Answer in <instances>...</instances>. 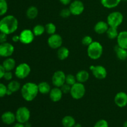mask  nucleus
Listing matches in <instances>:
<instances>
[{
  "label": "nucleus",
  "mask_w": 127,
  "mask_h": 127,
  "mask_svg": "<svg viewBox=\"0 0 127 127\" xmlns=\"http://www.w3.org/2000/svg\"><path fill=\"white\" fill-rule=\"evenodd\" d=\"M124 15L119 11H113L108 15L107 22L109 27L118 28L124 22Z\"/></svg>",
  "instance_id": "20e7f679"
},
{
  "label": "nucleus",
  "mask_w": 127,
  "mask_h": 127,
  "mask_svg": "<svg viewBox=\"0 0 127 127\" xmlns=\"http://www.w3.org/2000/svg\"><path fill=\"white\" fill-rule=\"evenodd\" d=\"M31 68L29 64L26 63H21L15 68L14 74L16 78L19 79H24L29 76Z\"/></svg>",
  "instance_id": "423d86ee"
},
{
  "label": "nucleus",
  "mask_w": 127,
  "mask_h": 127,
  "mask_svg": "<svg viewBox=\"0 0 127 127\" xmlns=\"http://www.w3.org/2000/svg\"><path fill=\"white\" fill-rule=\"evenodd\" d=\"M21 93L24 100L27 102H32L38 95V84L32 82L26 83L21 87Z\"/></svg>",
  "instance_id": "f03ea898"
},
{
  "label": "nucleus",
  "mask_w": 127,
  "mask_h": 127,
  "mask_svg": "<svg viewBox=\"0 0 127 127\" xmlns=\"http://www.w3.org/2000/svg\"><path fill=\"white\" fill-rule=\"evenodd\" d=\"M117 45L127 50V31H121L117 38Z\"/></svg>",
  "instance_id": "a211bd4d"
},
{
  "label": "nucleus",
  "mask_w": 127,
  "mask_h": 127,
  "mask_svg": "<svg viewBox=\"0 0 127 127\" xmlns=\"http://www.w3.org/2000/svg\"><path fill=\"white\" fill-rule=\"evenodd\" d=\"M7 89L11 91L12 93H14L21 90V86L19 82L17 81L11 80L7 84Z\"/></svg>",
  "instance_id": "bb28decb"
},
{
  "label": "nucleus",
  "mask_w": 127,
  "mask_h": 127,
  "mask_svg": "<svg viewBox=\"0 0 127 127\" xmlns=\"http://www.w3.org/2000/svg\"><path fill=\"white\" fill-rule=\"evenodd\" d=\"M81 42H82V44L88 47L89 45H91L93 42V38L89 35H86L82 38Z\"/></svg>",
  "instance_id": "473e14b6"
},
{
  "label": "nucleus",
  "mask_w": 127,
  "mask_h": 127,
  "mask_svg": "<svg viewBox=\"0 0 127 127\" xmlns=\"http://www.w3.org/2000/svg\"><path fill=\"white\" fill-rule=\"evenodd\" d=\"M12 78H13V74H12V72L9 71H6L3 76L4 79L6 81H11Z\"/></svg>",
  "instance_id": "4c0bfd02"
},
{
  "label": "nucleus",
  "mask_w": 127,
  "mask_h": 127,
  "mask_svg": "<svg viewBox=\"0 0 127 127\" xmlns=\"http://www.w3.org/2000/svg\"><path fill=\"white\" fill-rule=\"evenodd\" d=\"M60 15L63 18H67V17H69V16L71 15V11L69 10V8H63L62 11H60Z\"/></svg>",
  "instance_id": "f704fd0d"
},
{
  "label": "nucleus",
  "mask_w": 127,
  "mask_h": 127,
  "mask_svg": "<svg viewBox=\"0 0 127 127\" xmlns=\"http://www.w3.org/2000/svg\"><path fill=\"white\" fill-rule=\"evenodd\" d=\"M32 32L35 36H41L45 32V26L42 24H37L32 29Z\"/></svg>",
  "instance_id": "cd10ccee"
},
{
  "label": "nucleus",
  "mask_w": 127,
  "mask_h": 127,
  "mask_svg": "<svg viewBox=\"0 0 127 127\" xmlns=\"http://www.w3.org/2000/svg\"><path fill=\"white\" fill-rule=\"evenodd\" d=\"M109 27V26L108 25L107 22L100 21L95 24L94 26V30L96 33L99 35H102L104 33H106Z\"/></svg>",
  "instance_id": "f3484780"
},
{
  "label": "nucleus",
  "mask_w": 127,
  "mask_h": 127,
  "mask_svg": "<svg viewBox=\"0 0 127 127\" xmlns=\"http://www.w3.org/2000/svg\"><path fill=\"white\" fill-rule=\"evenodd\" d=\"M7 88L3 83H0V98L4 97L6 95Z\"/></svg>",
  "instance_id": "c9c22d12"
},
{
  "label": "nucleus",
  "mask_w": 127,
  "mask_h": 127,
  "mask_svg": "<svg viewBox=\"0 0 127 127\" xmlns=\"http://www.w3.org/2000/svg\"><path fill=\"white\" fill-rule=\"evenodd\" d=\"M77 82L83 83L87 82L89 78V74L86 70H80L76 74Z\"/></svg>",
  "instance_id": "412c9836"
},
{
  "label": "nucleus",
  "mask_w": 127,
  "mask_h": 127,
  "mask_svg": "<svg viewBox=\"0 0 127 127\" xmlns=\"http://www.w3.org/2000/svg\"><path fill=\"white\" fill-rule=\"evenodd\" d=\"M104 52L103 46L97 41H93L87 48V53L89 58L93 60H97L102 57Z\"/></svg>",
  "instance_id": "7ed1b4c3"
},
{
  "label": "nucleus",
  "mask_w": 127,
  "mask_h": 127,
  "mask_svg": "<svg viewBox=\"0 0 127 127\" xmlns=\"http://www.w3.org/2000/svg\"><path fill=\"white\" fill-rule=\"evenodd\" d=\"M16 121L21 124H26L29 121L31 118V111L27 107H20L16 110Z\"/></svg>",
  "instance_id": "0eeeda50"
},
{
  "label": "nucleus",
  "mask_w": 127,
  "mask_h": 127,
  "mask_svg": "<svg viewBox=\"0 0 127 127\" xmlns=\"http://www.w3.org/2000/svg\"><path fill=\"white\" fill-rule=\"evenodd\" d=\"M12 40L13 42L15 43H17V42H20V38H19V35H15L13 37H12Z\"/></svg>",
  "instance_id": "79ce46f5"
},
{
  "label": "nucleus",
  "mask_w": 127,
  "mask_h": 127,
  "mask_svg": "<svg viewBox=\"0 0 127 127\" xmlns=\"http://www.w3.org/2000/svg\"><path fill=\"white\" fill-rule=\"evenodd\" d=\"M76 124L74 118L71 115H66L62 120V124L63 127H74Z\"/></svg>",
  "instance_id": "a878e982"
},
{
  "label": "nucleus",
  "mask_w": 127,
  "mask_h": 127,
  "mask_svg": "<svg viewBox=\"0 0 127 127\" xmlns=\"http://www.w3.org/2000/svg\"><path fill=\"white\" fill-rule=\"evenodd\" d=\"M57 57L60 60H64L67 59L69 55V50L67 47H61L57 49Z\"/></svg>",
  "instance_id": "4be33fe9"
},
{
  "label": "nucleus",
  "mask_w": 127,
  "mask_h": 127,
  "mask_svg": "<svg viewBox=\"0 0 127 127\" xmlns=\"http://www.w3.org/2000/svg\"><path fill=\"white\" fill-rule=\"evenodd\" d=\"M63 38L62 36L56 33L50 35L47 40L48 45L52 49H58L60 48L63 44Z\"/></svg>",
  "instance_id": "1a4fd4ad"
},
{
  "label": "nucleus",
  "mask_w": 127,
  "mask_h": 127,
  "mask_svg": "<svg viewBox=\"0 0 127 127\" xmlns=\"http://www.w3.org/2000/svg\"><path fill=\"white\" fill-rule=\"evenodd\" d=\"M5 72H6V70H5V69L4 68L3 66H2V64H0V79L3 78L4 74Z\"/></svg>",
  "instance_id": "ea45409f"
},
{
  "label": "nucleus",
  "mask_w": 127,
  "mask_h": 127,
  "mask_svg": "<svg viewBox=\"0 0 127 127\" xmlns=\"http://www.w3.org/2000/svg\"><path fill=\"white\" fill-rule=\"evenodd\" d=\"M77 82L76 78V76L73 75L72 74H68L66 75V80H65V83L69 84V86H73V84H75Z\"/></svg>",
  "instance_id": "2f4dec72"
},
{
  "label": "nucleus",
  "mask_w": 127,
  "mask_h": 127,
  "mask_svg": "<svg viewBox=\"0 0 127 127\" xmlns=\"http://www.w3.org/2000/svg\"><path fill=\"white\" fill-rule=\"evenodd\" d=\"M8 4L6 0H0V16H3L7 13Z\"/></svg>",
  "instance_id": "7c9ffc66"
},
{
  "label": "nucleus",
  "mask_w": 127,
  "mask_h": 127,
  "mask_svg": "<svg viewBox=\"0 0 127 127\" xmlns=\"http://www.w3.org/2000/svg\"><path fill=\"white\" fill-rule=\"evenodd\" d=\"M66 74L61 70H58L53 73L52 77V83L55 87L60 88L65 83Z\"/></svg>",
  "instance_id": "9d476101"
},
{
  "label": "nucleus",
  "mask_w": 127,
  "mask_h": 127,
  "mask_svg": "<svg viewBox=\"0 0 127 127\" xmlns=\"http://www.w3.org/2000/svg\"><path fill=\"white\" fill-rule=\"evenodd\" d=\"M117 58L121 61H125L127 59V50L116 45L114 48Z\"/></svg>",
  "instance_id": "aec40b11"
},
{
  "label": "nucleus",
  "mask_w": 127,
  "mask_h": 127,
  "mask_svg": "<svg viewBox=\"0 0 127 127\" xmlns=\"http://www.w3.org/2000/svg\"><path fill=\"white\" fill-rule=\"evenodd\" d=\"M122 1H127V0H122Z\"/></svg>",
  "instance_id": "09e8293b"
},
{
  "label": "nucleus",
  "mask_w": 127,
  "mask_h": 127,
  "mask_svg": "<svg viewBox=\"0 0 127 127\" xmlns=\"http://www.w3.org/2000/svg\"><path fill=\"white\" fill-rule=\"evenodd\" d=\"M12 127H25V125L24 124H21V123L17 122L16 123V124H14Z\"/></svg>",
  "instance_id": "37998d69"
},
{
  "label": "nucleus",
  "mask_w": 127,
  "mask_h": 127,
  "mask_svg": "<svg viewBox=\"0 0 127 127\" xmlns=\"http://www.w3.org/2000/svg\"><path fill=\"white\" fill-rule=\"evenodd\" d=\"M69 9L70 10L71 15L79 16L83 14L84 11V3L80 0H74L70 3Z\"/></svg>",
  "instance_id": "9b49d317"
},
{
  "label": "nucleus",
  "mask_w": 127,
  "mask_h": 127,
  "mask_svg": "<svg viewBox=\"0 0 127 127\" xmlns=\"http://www.w3.org/2000/svg\"><path fill=\"white\" fill-rule=\"evenodd\" d=\"M60 2L64 6H67V5L70 4L71 2H72V0H59Z\"/></svg>",
  "instance_id": "a19ab883"
},
{
  "label": "nucleus",
  "mask_w": 127,
  "mask_h": 127,
  "mask_svg": "<svg viewBox=\"0 0 127 127\" xmlns=\"http://www.w3.org/2000/svg\"></svg>",
  "instance_id": "8fccbe9b"
},
{
  "label": "nucleus",
  "mask_w": 127,
  "mask_h": 127,
  "mask_svg": "<svg viewBox=\"0 0 127 127\" xmlns=\"http://www.w3.org/2000/svg\"><path fill=\"white\" fill-rule=\"evenodd\" d=\"M18 27V20L12 15L5 16L0 20V32L7 35L14 33Z\"/></svg>",
  "instance_id": "f257e3e1"
},
{
  "label": "nucleus",
  "mask_w": 127,
  "mask_h": 127,
  "mask_svg": "<svg viewBox=\"0 0 127 127\" xmlns=\"http://www.w3.org/2000/svg\"><path fill=\"white\" fill-rule=\"evenodd\" d=\"M49 97L50 100L53 102H57L61 100L63 97V93H62L60 88L58 87H54L51 89L49 94Z\"/></svg>",
  "instance_id": "dca6fc26"
},
{
  "label": "nucleus",
  "mask_w": 127,
  "mask_h": 127,
  "mask_svg": "<svg viewBox=\"0 0 127 127\" xmlns=\"http://www.w3.org/2000/svg\"><path fill=\"white\" fill-rule=\"evenodd\" d=\"M12 94H13V93H12L11 91H9V89H7V93H6V95H11Z\"/></svg>",
  "instance_id": "c03bdc74"
},
{
  "label": "nucleus",
  "mask_w": 127,
  "mask_h": 127,
  "mask_svg": "<svg viewBox=\"0 0 127 127\" xmlns=\"http://www.w3.org/2000/svg\"><path fill=\"white\" fill-rule=\"evenodd\" d=\"M19 38L20 42L22 44L29 45L32 43L35 38V35L31 30L26 29L22 31L20 33Z\"/></svg>",
  "instance_id": "f8f14e48"
},
{
  "label": "nucleus",
  "mask_w": 127,
  "mask_h": 127,
  "mask_svg": "<svg viewBox=\"0 0 127 127\" xmlns=\"http://www.w3.org/2000/svg\"><path fill=\"white\" fill-rule=\"evenodd\" d=\"M101 4L107 9H113L119 5L122 0H100Z\"/></svg>",
  "instance_id": "5701e85b"
},
{
  "label": "nucleus",
  "mask_w": 127,
  "mask_h": 127,
  "mask_svg": "<svg viewBox=\"0 0 127 127\" xmlns=\"http://www.w3.org/2000/svg\"><path fill=\"white\" fill-rule=\"evenodd\" d=\"M123 127H127V120L124 122V125H123Z\"/></svg>",
  "instance_id": "de8ad7c7"
},
{
  "label": "nucleus",
  "mask_w": 127,
  "mask_h": 127,
  "mask_svg": "<svg viewBox=\"0 0 127 127\" xmlns=\"http://www.w3.org/2000/svg\"><path fill=\"white\" fill-rule=\"evenodd\" d=\"M74 127H82V125L80 124H76Z\"/></svg>",
  "instance_id": "49530a36"
},
{
  "label": "nucleus",
  "mask_w": 127,
  "mask_h": 127,
  "mask_svg": "<svg viewBox=\"0 0 127 127\" xmlns=\"http://www.w3.org/2000/svg\"><path fill=\"white\" fill-rule=\"evenodd\" d=\"M71 96L73 99L79 100L83 98L86 94V88L83 83L76 82L74 84L71 86L70 93Z\"/></svg>",
  "instance_id": "39448f33"
},
{
  "label": "nucleus",
  "mask_w": 127,
  "mask_h": 127,
  "mask_svg": "<svg viewBox=\"0 0 127 127\" xmlns=\"http://www.w3.org/2000/svg\"><path fill=\"white\" fill-rule=\"evenodd\" d=\"M119 33V32H118L117 28L109 27L106 32V35L109 39L114 40L117 39Z\"/></svg>",
  "instance_id": "c85d7f7f"
},
{
  "label": "nucleus",
  "mask_w": 127,
  "mask_h": 127,
  "mask_svg": "<svg viewBox=\"0 0 127 127\" xmlns=\"http://www.w3.org/2000/svg\"><path fill=\"white\" fill-rule=\"evenodd\" d=\"M38 9L36 6H31L26 11V16L29 19H35L38 16Z\"/></svg>",
  "instance_id": "b1692460"
},
{
  "label": "nucleus",
  "mask_w": 127,
  "mask_h": 127,
  "mask_svg": "<svg viewBox=\"0 0 127 127\" xmlns=\"http://www.w3.org/2000/svg\"><path fill=\"white\" fill-rule=\"evenodd\" d=\"M38 88L39 93H40L41 94H45V95L49 94L52 89L49 83L46 81L40 82L38 84Z\"/></svg>",
  "instance_id": "393cba45"
},
{
  "label": "nucleus",
  "mask_w": 127,
  "mask_h": 127,
  "mask_svg": "<svg viewBox=\"0 0 127 127\" xmlns=\"http://www.w3.org/2000/svg\"><path fill=\"white\" fill-rule=\"evenodd\" d=\"M71 88V86L66 84V83H64L62 87H60V89L62 90V93H63V94H67L68 93H70Z\"/></svg>",
  "instance_id": "e433bc0d"
},
{
  "label": "nucleus",
  "mask_w": 127,
  "mask_h": 127,
  "mask_svg": "<svg viewBox=\"0 0 127 127\" xmlns=\"http://www.w3.org/2000/svg\"><path fill=\"white\" fill-rule=\"evenodd\" d=\"M115 105L120 108H124L127 105V94L125 92L120 91L116 94L114 97Z\"/></svg>",
  "instance_id": "4468645a"
},
{
  "label": "nucleus",
  "mask_w": 127,
  "mask_h": 127,
  "mask_svg": "<svg viewBox=\"0 0 127 127\" xmlns=\"http://www.w3.org/2000/svg\"><path fill=\"white\" fill-rule=\"evenodd\" d=\"M93 127H109V123L104 119H100L95 122Z\"/></svg>",
  "instance_id": "72a5a7b5"
},
{
  "label": "nucleus",
  "mask_w": 127,
  "mask_h": 127,
  "mask_svg": "<svg viewBox=\"0 0 127 127\" xmlns=\"http://www.w3.org/2000/svg\"><path fill=\"white\" fill-rule=\"evenodd\" d=\"M7 35L2 33V32H0V43H2L7 42Z\"/></svg>",
  "instance_id": "58836bf2"
},
{
  "label": "nucleus",
  "mask_w": 127,
  "mask_h": 127,
  "mask_svg": "<svg viewBox=\"0 0 127 127\" xmlns=\"http://www.w3.org/2000/svg\"><path fill=\"white\" fill-rule=\"evenodd\" d=\"M0 58H1V57H0Z\"/></svg>",
  "instance_id": "3c124183"
},
{
  "label": "nucleus",
  "mask_w": 127,
  "mask_h": 127,
  "mask_svg": "<svg viewBox=\"0 0 127 127\" xmlns=\"http://www.w3.org/2000/svg\"><path fill=\"white\" fill-rule=\"evenodd\" d=\"M1 119L2 123L6 125H12L16 121V114L11 111H6L1 115Z\"/></svg>",
  "instance_id": "2eb2a0df"
},
{
  "label": "nucleus",
  "mask_w": 127,
  "mask_h": 127,
  "mask_svg": "<svg viewBox=\"0 0 127 127\" xmlns=\"http://www.w3.org/2000/svg\"><path fill=\"white\" fill-rule=\"evenodd\" d=\"M45 32L47 34L50 35H53L56 33L57 31V27L52 22H49L47 23V24L45 26Z\"/></svg>",
  "instance_id": "c756f323"
},
{
  "label": "nucleus",
  "mask_w": 127,
  "mask_h": 127,
  "mask_svg": "<svg viewBox=\"0 0 127 127\" xmlns=\"http://www.w3.org/2000/svg\"><path fill=\"white\" fill-rule=\"evenodd\" d=\"M93 76L97 79H104L107 76V71L106 68L102 65H91L89 67Z\"/></svg>",
  "instance_id": "6e6552de"
},
{
  "label": "nucleus",
  "mask_w": 127,
  "mask_h": 127,
  "mask_svg": "<svg viewBox=\"0 0 127 127\" xmlns=\"http://www.w3.org/2000/svg\"><path fill=\"white\" fill-rule=\"evenodd\" d=\"M24 125H25V127H31V124H30L29 122H27L26 123V124H24Z\"/></svg>",
  "instance_id": "a18cd8bd"
},
{
  "label": "nucleus",
  "mask_w": 127,
  "mask_h": 127,
  "mask_svg": "<svg viewBox=\"0 0 127 127\" xmlns=\"http://www.w3.org/2000/svg\"><path fill=\"white\" fill-rule=\"evenodd\" d=\"M14 52V47L9 42L0 43V57L4 58L11 57Z\"/></svg>",
  "instance_id": "ddd939ff"
},
{
  "label": "nucleus",
  "mask_w": 127,
  "mask_h": 127,
  "mask_svg": "<svg viewBox=\"0 0 127 127\" xmlns=\"http://www.w3.org/2000/svg\"><path fill=\"white\" fill-rule=\"evenodd\" d=\"M2 65L3 66L4 68L6 71H12L13 69H15V68H16V63L14 58L8 57V58H6L3 61Z\"/></svg>",
  "instance_id": "6ab92c4d"
}]
</instances>
